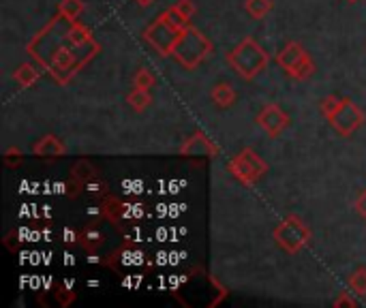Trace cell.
<instances>
[{
    "instance_id": "1",
    "label": "cell",
    "mask_w": 366,
    "mask_h": 308,
    "mask_svg": "<svg viewBox=\"0 0 366 308\" xmlns=\"http://www.w3.org/2000/svg\"><path fill=\"white\" fill-rule=\"evenodd\" d=\"M230 67L244 79H255L270 63V54L255 41V39H244L240 41L230 54H228Z\"/></svg>"
},
{
    "instance_id": "2",
    "label": "cell",
    "mask_w": 366,
    "mask_h": 308,
    "mask_svg": "<svg viewBox=\"0 0 366 308\" xmlns=\"http://www.w3.org/2000/svg\"><path fill=\"white\" fill-rule=\"evenodd\" d=\"M212 54V41L197 28L189 26L180 33V39L174 47V58L184 67V69H197L208 56Z\"/></svg>"
},
{
    "instance_id": "3",
    "label": "cell",
    "mask_w": 366,
    "mask_h": 308,
    "mask_svg": "<svg viewBox=\"0 0 366 308\" xmlns=\"http://www.w3.org/2000/svg\"><path fill=\"white\" fill-rule=\"evenodd\" d=\"M274 242L289 255H296L304 246L311 244V229L298 214H289L274 229Z\"/></svg>"
},
{
    "instance_id": "4",
    "label": "cell",
    "mask_w": 366,
    "mask_h": 308,
    "mask_svg": "<svg viewBox=\"0 0 366 308\" xmlns=\"http://www.w3.org/2000/svg\"><path fill=\"white\" fill-rule=\"evenodd\" d=\"M228 167H230V174L244 186H253L255 182H260L264 178V174L268 172V163L253 148L240 150L230 161Z\"/></svg>"
},
{
    "instance_id": "5",
    "label": "cell",
    "mask_w": 366,
    "mask_h": 308,
    "mask_svg": "<svg viewBox=\"0 0 366 308\" xmlns=\"http://www.w3.org/2000/svg\"><path fill=\"white\" fill-rule=\"evenodd\" d=\"M144 39L148 41V45L161 54V56H172L174 54V47L180 39V31H176V28L167 22L163 15H159L144 33Z\"/></svg>"
},
{
    "instance_id": "6",
    "label": "cell",
    "mask_w": 366,
    "mask_h": 308,
    "mask_svg": "<svg viewBox=\"0 0 366 308\" xmlns=\"http://www.w3.org/2000/svg\"><path fill=\"white\" fill-rule=\"evenodd\" d=\"M328 120L336 129V133L349 137L364 124L366 116H364V111L360 109V105H356L349 97H345V99H341V105L336 107V111Z\"/></svg>"
},
{
    "instance_id": "7",
    "label": "cell",
    "mask_w": 366,
    "mask_h": 308,
    "mask_svg": "<svg viewBox=\"0 0 366 308\" xmlns=\"http://www.w3.org/2000/svg\"><path fill=\"white\" fill-rule=\"evenodd\" d=\"M257 122L270 137H278L280 133L287 129L289 116L276 103H268V105H264V109L257 114Z\"/></svg>"
},
{
    "instance_id": "8",
    "label": "cell",
    "mask_w": 366,
    "mask_h": 308,
    "mask_svg": "<svg viewBox=\"0 0 366 308\" xmlns=\"http://www.w3.org/2000/svg\"><path fill=\"white\" fill-rule=\"evenodd\" d=\"M180 152L184 156H216L218 148L210 142L208 135H204L202 131H197L182 144Z\"/></svg>"
},
{
    "instance_id": "9",
    "label": "cell",
    "mask_w": 366,
    "mask_h": 308,
    "mask_svg": "<svg viewBox=\"0 0 366 308\" xmlns=\"http://www.w3.org/2000/svg\"><path fill=\"white\" fill-rule=\"evenodd\" d=\"M306 56H308V54L304 51V47H302L300 43L289 41L283 49H280V51L276 54V63L289 73L294 67H298V65L306 58Z\"/></svg>"
},
{
    "instance_id": "10",
    "label": "cell",
    "mask_w": 366,
    "mask_h": 308,
    "mask_svg": "<svg viewBox=\"0 0 366 308\" xmlns=\"http://www.w3.org/2000/svg\"><path fill=\"white\" fill-rule=\"evenodd\" d=\"M33 152L37 156H61V154H65V144L61 142L58 137L45 135V137H41L39 142L33 146Z\"/></svg>"
},
{
    "instance_id": "11",
    "label": "cell",
    "mask_w": 366,
    "mask_h": 308,
    "mask_svg": "<svg viewBox=\"0 0 366 308\" xmlns=\"http://www.w3.org/2000/svg\"><path fill=\"white\" fill-rule=\"evenodd\" d=\"M67 39H69V43L75 45V47H86V45H93V43H95L90 31H88V28L83 26V24H79L77 19L69 24Z\"/></svg>"
},
{
    "instance_id": "12",
    "label": "cell",
    "mask_w": 366,
    "mask_h": 308,
    "mask_svg": "<svg viewBox=\"0 0 366 308\" xmlns=\"http://www.w3.org/2000/svg\"><path fill=\"white\" fill-rule=\"evenodd\" d=\"M13 77H15V81L19 83L22 88H31V86H35V83L39 81L41 73H39V69H37L35 65L24 63V65H19V67L15 69Z\"/></svg>"
},
{
    "instance_id": "13",
    "label": "cell",
    "mask_w": 366,
    "mask_h": 308,
    "mask_svg": "<svg viewBox=\"0 0 366 308\" xmlns=\"http://www.w3.org/2000/svg\"><path fill=\"white\" fill-rule=\"evenodd\" d=\"M210 99L216 107H230L236 101V90L230 86V83H216L210 92Z\"/></svg>"
},
{
    "instance_id": "14",
    "label": "cell",
    "mask_w": 366,
    "mask_h": 308,
    "mask_svg": "<svg viewBox=\"0 0 366 308\" xmlns=\"http://www.w3.org/2000/svg\"><path fill=\"white\" fill-rule=\"evenodd\" d=\"M272 7H274L272 0H246V3H244L246 13H248L250 17H255V19L266 17V15L272 11Z\"/></svg>"
},
{
    "instance_id": "15",
    "label": "cell",
    "mask_w": 366,
    "mask_h": 308,
    "mask_svg": "<svg viewBox=\"0 0 366 308\" xmlns=\"http://www.w3.org/2000/svg\"><path fill=\"white\" fill-rule=\"evenodd\" d=\"M127 103L135 109V111H146L148 105L152 103V97H150V90H139V88H133V92L127 97Z\"/></svg>"
},
{
    "instance_id": "16",
    "label": "cell",
    "mask_w": 366,
    "mask_h": 308,
    "mask_svg": "<svg viewBox=\"0 0 366 308\" xmlns=\"http://www.w3.org/2000/svg\"><path fill=\"white\" fill-rule=\"evenodd\" d=\"M58 13H61L63 17L75 22V19L83 13V3H81V0H61Z\"/></svg>"
},
{
    "instance_id": "17",
    "label": "cell",
    "mask_w": 366,
    "mask_h": 308,
    "mask_svg": "<svg viewBox=\"0 0 366 308\" xmlns=\"http://www.w3.org/2000/svg\"><path fill=\"white\" fill-rule=\"evenodd\" d=\"M161 15H163L167 22H170V24L176 28V31H180V33L184 31V28H189V26H191V24H189V17H184V15H182L178 9H176V5H174V7H170L167 11H163Z\"/></svg>"
},
{
    "instance_id": "18",
    "label": "cell",
    "mask_w": 366,
    "mask_h": 308,
    "mask_svg": "<svg viewBox=\"0 0 366 308\" xmlns=\"http://www.w3.org/2000/svg\"><path fill=\"white\" fill-rule=\"evenodd\" d=\"M154 86V75L148 69H137L133 75V88L139 90H150Z\"/></svg>"
},
{
    "instance_id": "19",
    "label": "cell",
    "mask_w": 366,
    "mask_h": 308,
    "mask_svg": "<svg viewBox=\"0 0 366 308\" xmlns=\"http://www.w3.org/2000/svg\"><path fill=\"white\" fill-rule=\"evenodd\" d=\"M349 289L356 295H366V268H358L349 276Z\"/></svg>"
},
{
    "instance_id": "20",
    "label": "cell",
    "mask_w": 366,
    "mask_h": 308,
    "mask_svg": "<svg viewBox=\"0 0 366 308\" xmlns=\"http://www.w3.org/2000/svg\"><path fill=\"white\" fill-rule=\"evenodd\" d=\"M313 73H315V63H313L311 56H306V58H304L298 67H294V69L289 71V75H292L294 79H308Z\"/></svg>"
},
{
    "instance_id": "21",
    "label": "cell",
    "mask_w": 366,
    "mask_h": 308,
    "mask_svg": "<svg viewBox=\"0 0 366 308\" xmlns=\"http://www.w3.org/2000/svg\"><path fill=\"white\" fill-rule=\"evenodd\" d=\"M339 105H341V99H339V97H334V95L326 97V99L321 101V114H324L326 118H330Z\"/></svg>"
},
{
    "instance_id": "22",
    "label": "cell",
    "mask_w": 366,
    "mask_h": 308,
    "mask_svg": "<svg viewBox=\"0 0 366 308\" xmlns=\"http://www.w3.org/2000/svg\"><path fill=\"white\" fill-rule=\"evenodd\" d=\"M176 9H178L184 17H189V19H191V17L195 15V11H197L193 0H178V3H176Z\"/></svg>"
},
{
    "instance_id": "23",
    "label": "cell",
    "mask_w": 366,
    "mask_h": 308,
    "mask_svg": "<svg viewBox=\"0 0 366 308\" xmlns=\"http://www.w3.org/2000/svg\"><path fill=\"white\" fill-rule=\"evenodd\" d=\"M356 210H358V214L366 220V191L358 197V202H356Z\"/></svg>"
},
{
    "instance_id": "24",
    "label": "cell",
    "mask_w": 366,
    "mask_h": 308,
    "mask_svg": "<svg viewBox=\"0 0 366 308\" xmlns=\"http://www.w3.org/2000/svg\"><path fill=\"white\" fill-rule=\"evenodd\" d=\"M334 306H356V302H353L347 293H341L339 298H336Z\"/></svg>"
},
{
    "instance_id": "25",
    "label": "cell",
    "mask_w": 366,
    "mask_h": 308,
    "mask_svg": "<svg viewBox=\"0 0 366 308\" xmlns=\"http://www.w3.org/2000/svg\"><path fill=\"white\" fill-rule=\"evenodd\" d=\"M135 3H137L139 7H150V5L154 3V0H135Z\"/></svg>"
},
{
    "instance_id": "26",
    "label": "cell",
    "mask_w": 366,
    "mask_h": 308,
    "mask_svg": "<svg viewBox=\"0 0 366 308\" xmlns=\"http://www.w3.org/2000/svg\"><path fill=\"white\" fill-rule=\"evenodd\" d=\"M347 3H358V0H347Z\"/></svg>"
}]
</instances>
